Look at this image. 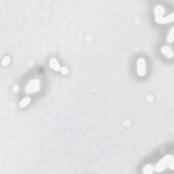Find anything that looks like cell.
<instances>
[{
  "mask_svg": "<svg viewBox=\"0 0 174 174\" xmlns=\"http://www.w3.org/2000/svg\"><path fill=\"white\" fill-rule=\"evenodd\" d=\"M173 170V157L171 154L165 155L154 166V170L158 173L162 172L167 168Z\"/></svg>",
  "mask_w": 174,
  "mask_h": 174,
  "instance_id": "cell-1",
  "label": "cell"
},
{
  "mask_svg": "<svg viewBox=\"0 0 174 174\" xmlns=\"http://www.w3.org/2000/svg\"><path fill=\"white\" fill-rule=\"evenodd\" d=\"M41 88V82L39 79H33L30 80L25 87V93L27 94L36 93Z\"/></svg>",
  "mask_w": 174,
  "mask_h": 174,
  "instance_id": "cell-2",
  "label": "cell"
},
{
  "mask_svg": "<svg viewBox=\"0 0 174 174\" xmlns=\"http://www.w3.org/2000/svg\"><path fill=\"white\" fill-rule=\"evenodd\" d=\"M146 73V61L144 58H139L137 61V74L139 76H145Z\"/></svg>",
  "mask_w": 174,
  "mask_h": 174,
  "instance_id": "cell-3",
  "label": "cell"
},
{
  "mask_svg": "<svg viewBox=\"0 0 174 174\" xmlns=\"http://www.w3.org/2000/svg\"><path fill=\"white\" fill-rule=\"evenodd\" d=\"M173 20V13H171L170 16H167L165 17H155V21L158 24L165 25L167 23H171Z\"/></svg>",
  "mask_w": 174,
  "mask_h": 174,
  "instance_id": "cell-4",
  "label": "cell"
},
{
  "mask_svg": "<svg viewBox=\"0 0 174 174\" xmlns=\"http://www.w3.org/2000/svg\"><path fill=\"white\" fill-rule=\"evenodd\" d=\"M160 52L167 58H172L173 56V50L171 47H169L168 46H164L161 48Z\"/></svg>",
  "mask_w": 174,
  "mask_h": 174,
  "instance_id": "cell-5",
  "label": "cell"
},
{
  "mask_svg": "<svg viewBox=\"0 0 174 174\" xmlns=\"http://www.w3.org/2000/svg\"><path fill=\"white\" fill-rule=\"evenodd\" d=\"M49 66L51 69H52L53 70L56 71H59L61 70V65L58 63L57 58H52L49 61Z\"/></svg>",
  "mask_w": 174,
  "mask_h": 174,
  "instance_id": "cell-6",
  "label": "cell"
},
{
  "mask_svg": "<svg viewBox=\"0 0 174 174\" xmlns=\"http://www.w3.org/2000/svg\"><path fill=\"white\" fill-rule=\"evenodd\" d=\"M154 13L155 17H162L165 14L164 7L161 5H157L154 9Z\"/></svg>",
  "mask_w": 174,
  "mask_h": 174,
  "instance_id": "cell-7",
  "label": "cell"
},
{
  "mask_svg": "<svg viewBox=\"0 0 174 174\" xmlns=\"http://www.w3.org/2000/svg\"><path fill=\"white\" fill-rule=\"evenodd\" d=\"M30 102H31V99L29 98V97H25L24 99H22V100L20 101L19 106L20 107H22V108H24V107H27L28 105L30 104Z\"/></svg>",
  "mask_w": 174,
  "mask_h": 174,
  "instance_id": "cell-8",
  "label": "cell"
},
{
  "mask_svg": "<svg viewBox=\"0 0 174 174\" xmlns=\"http://www.w3.org/2000/svg\"><path fill=\"white\" fill-rule=\"evenodd\" d=\"M154 171V166L151 164L146 165L143 169V172L145 174H150L153 173Z\"/></svg>",
  "mask_w": 174,
  "mask_h": 174,
  "instance_id": "cell-9",
  "label": "cell"
},
{
  "mask_svg": "<svg viewBox=\"0 0 174 174\" xmlns=\"http://www.w3.org/2000/svg\"><path fill=\"white\" fill-rule=\"evenodd\" d=\"M167 41L169 43H172L173 41V29H171V32L169 33L167 37Z\"/></svg>",
  "mask_w": 174,
  "mask_h": 174,
  "instance_id": "cell-10",
  "label": "cell"
},
{
  "mask_svg": "<svg viewBox=\"0 0 174 174\" xmlns=\"http://www.w3.org/2000/svg\"><path fill=\"white\" fill-rule=\"evenodd\" d=\"M10 62V58L8 57H6L3 58V60H2V64L4 66H7Z\"/></svg>",
  "mask_w": 174,
  "mask_h": 174,
  "instance_id": "cell-11",
  "label": "cell"
},
{
  "mask_svg": "<svg viewBox=\"0 0 174 174\" xmlns=\"http://www.w3.org/2000/svg\"><path fill=\"white\" fill-rule=\"evenodd\" d=\"M60 71L63 75H67L69 72V70L67 67H63V68H61Z\"/></svg>",
  "mask_w": 174,
  "mask_h": 174,
  "instance_id": "cell-12",
  "label": "cell"
}]
</instances>
